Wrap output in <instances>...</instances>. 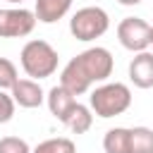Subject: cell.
<instances>
[{"label":"cell","instance_id":"obj_10","mask_svg":"<svg viewBox=\"0 0 153 153\" xmlns=\"http://www.w3.org/2000/svg\"><path fill=\"white\" fill-rule=\"evenodd\" d=\"M45 103H48V110L50 115H55V120H65V115L72 110V105L76 103V96H72L65 86H53L48 93H45Z\"/></svg>","mask_w":153,"mask_h":153},{"label":"cell","instance_id":"obj_12","mask_svg":"<svg viewBox=\"0 0 153 153\" xmlns=\"http://www.w3.org/2000/svg\"><path fill=\"white\" fill-rule=\"evenodd\" d=\"M105 153H129V127H112L103 136Z\"/></svg>","mask_w":153,"mask_h":153},{"label":"cell","instance_id":"obj_11","mask_svg":"<svg viewBox=\"0 0 153 153\" xmlns=\"http://www.w3.org/2000/svg\"><path fill=\"white\" fill-rule=\"evenodd\" d=\"M62 124H65L72 134H86V131L91 129V124H93V112H91L88 105H84V103L76 100V103L72 105V110L65 115Z\"/></svg>","mask_w":153,"mask_h":153},{"label":"cell","instance_id":"obj_19","mask_svg":"<svg viewBox=\"0 0 153 153\" xmlns=\"http://www.w3.org/2000/svg\"><path fill=\"white\" fill-rule=\"evenodd\" d=\"M7 2H10V5H22L24 0H7Z\"/></svg>","mask_w":153,"mask_h":153},{"label":"cell","instance_id":"obj_15","mask_svg":"<svg viewBox=\"0 0 153 153\" xmlns=\"http://www.w3.org/2000/svg\"><path fill=\"white\" fill-rule=\"evenodd\" d=\"M17 79H19V74H17L14 62L7 60V57H0V88H2V91H5V88H12Z\"/></svg>","mask_w":153,"mask_h":153},{"label":"cell","instance_id":"obj_7","mask_svg":"<svg viewBox=\"0 0 153 153\" xmlns=\"http://www.w3.org/2000/svg\"><path fill=\"white\" fill-rule=\"evenodd\" d=\"M14 103L19 108H26V110H33V108H41L43 100H45V91L41 88V84L36 79H17L14 86L10 88Z\"/></svg>","mask_w":153,"mask_h":153},{"label":"cell","instance_id":"obj_2","mask_svg":"<svg viewBox=\"0 0 153 153\" xmlns=\"http://www.w3.org/2000/svg\"><path fill=\"white\" fill-rule=\"evenodd\" d=\"M131 105V91L127 84L122 81H103L100 86H96L88 96V108L93 115L108 120V117H117L122 112H127Z\"/></svg>","mask_w":153,"mask_h":153},{"label":"cell","instance_id":"obj_3","mask_svg":"<svg viewBox=\"0 0 153 153\" xmlns=\"http://www.w3.org/2000/svg\"><path fill=\"white\" fill-rule=\"evenodd\" d=\"M19 62H22V69L26 72L29 79H45V76H53L55 69H57V62H60V55L57 50L48 43V41H29L22 53H19Z\"/></svg>","mask_w":153,"mask_h":153},{"label":"cell","instance_id":"obj_16","mask_svg":"<svg viewBox=\"0 0 153 153\" xmlns=\"http://www.w3.org/2000/svg\"><path fill=\"white\" fill-rule=\"evenodd\" d=\"M0 153H31V146L19 136H2L0 139Z\"/></svg>","mask_w":153,"mask_h":153},{"label":"cell","instance_id":"obj_14","mask_svg":"<svg viewBox=\"0 0 153 153\" xmlns=\"http://www.w3.org/2000/svg\"><path fill=\"white\" fill-rule=\"evenodd\" d=\"M31 153H76V146L67 136H55V139L41 141L36 148H31Z\"/></svg>","mask_w":153,"mask_h":153},{"label":"cell","instance_id":"obj_8","mask_svg":"<svg viewBox=\"0 0 153 153\" xmlns=\"http://www.w3.org/2000/svg\"><path fill=\"white\" fill-rule=\"evenodd\" d=\"M129 81L136 88H153V53L141 50L129 62Z\"/></svg>","mask_w":153,"mask_h":153},{"label":"cell","instance_id":"obj_17","mask_svg":"<svg viewBox=\"0 0 153 153\" xmlns=\"http://www.w3.org/2000/svg\"><path fill=\"white\" fill-rule=\"evenodd\" d=\"M14 108H17L14 98L0 88V124H7V122L14 117Z\"/></svg>","mask_w":153,"mask_h":153},{"label":"cell","instance_id":"obj_18","mask_svg":"<svg viewBox=\"0 0 153 153\" xmlns=\"http://www.w3.org/2000/svg\"><path fill=\"white\" fill-rule=\"evenodd\" d=\"M120 5H124V7H134V5H139V2H143V0H117Z\"/></svg>","mask_w":153,"mask_h":153},{"label":"cell","instance_id":"obj_1","mask_svg":"<svg viewBox=\"0 0 153 153\" xmlns=\"http://www.w3.org/2000/svg\"><path fill=\"white\" fill-rule=\"evenodd\" d=\"M112 67H115V60L108 48H100V45L86 48L62 67L60 86H65L72 96H81L93 84L108 81V76L112 74Z\"/></svg>","mask_w":153,"mask_h":153},{"label":"cell","instance_id":"obj_4","mask_svg":"<svg viewBox=\"0 0 153 153\" xmlns=\"http://www.w3.org/2000/svg\"><path fill=\"white\" fill-rule=\"evenodd\" d=\"M110 29V17L103 7H96V5H88V7H81L72 14L69 19V31L76 41H96L100 38L105 31Z\"/></svg>","mask_w":153,"mask_h":153},{"label":"cell","instance_id":"obj_9","mask_svg":"<svg viewBox=\"0 0 153 153\" xmlns=\"http://www.w3.org/2000/svg\"><path fill=\"white\" fill-rule=\"evenodd\" d=\"M69 7H72V0H36L33 14H36V22L41 24H55L69 12Z\"/></svg>","mask_w":153,"mask_h":153},{"label":"cell","instance_id":"obj_20","mask_svg":"<svg viewBox=\"0 0 153 153\" xmlns=\"http://www.w3.org/2000/svg\"><path fill=\"white\" fill-rule=\"evenodd\" d=\"M151 45H153V26H151Z\"/></svg>","mask_w":153,"mask_h":153},{"label":"cell","instance_id":"obj_6","mask_svg":"<svg viewBox=\"0 0 153 153\" xmlns=\"http://www.w3.org/2000/svg\"><path fill=\"white\" fill-rule=\"evenodd\" d=\"M117 38H120L122 48H127L131 53L148 50V45H151V24L141 17H124L117 24Z\"/></svg>","mask_w":153,"mask_h":153},{"label":"cell","instance_id":"obj_13","mask_svg":"<svg viewBox=\"0 0 153 153\" xmlns=\"http://www.w3.org/2000/svg\"><path fill=\"white\" fill-rule=\"evenodd\" d=\"M129 153H153V129L129 127Z\"/></svg>","mask_w":153,"mask_h":153},{"label":"cell","instance_id":"obj_5","mask_svg":"<svg viewBox=\"0 0 153 153\" xmlns=\"http://www.w3.org/2000/svg\"><path fill=\"white\" fill-rule=\"evenodd\" d=\"M36 14L26 7H2L0 10V38H24L33 31Z\"/></svg>","mask_w":153,"mask_h":153}]
</instances>
